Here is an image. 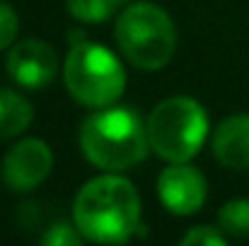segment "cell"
I'll return each mask as SVG.
<instances>
[{"mask_svg":"<svg viewBox=\"0 0 249 246\" xmlns=\"http://www.w3.org/2000/svg\"><path fill=\"white\" fill-rule=\"evenodd\" d=\"M73 220L87 242L124 244L138 234L141 196L136 186L116 171L97 176L78 191Z\"/></svg>","mask_w":249,"mask_h":246,"instance_id":"obj_1","label":"cell"},{"mask_svg":"<svg viewBox=\"0 0 249 246\" xmlns=\"http://www.w3.org/2000/svg\"><path fill=\"white\" fill-rule=\"evenodd\" d=\"M80 150L104 171H126L148 157V123L131 106H102L80 126Z\"/></svg>","mask_w":249,"mask_h":246,"instance_id":"obj_2","label":"cell"},{"mask_svg":"<svg viewBox=\"0 0 249 246\" xmlns=\"http://www.w3.org/2000/svg\"><path fill=\"white\" fill-rule=\"evenodd\" d=\"M116 44L136 68L160 70L177 51V29L160 5L133 2L116 19Z\"/></svg>","mask_w":249,"mask_h":246,"instance_id":"obj_3","label":"cell"},{"mask_svg":"<svg viewBox=\"0 0 249 246\" xmlns=\"http://www.w3.org/2000/svg\"><path fill=\"white\" fill-rule=\"evenodd\" d=\"M148 140L167 162H189L198 155L208 135V114L191 97L162 99L148 116Z\"/></svg>","mask_w":249,"mask_h":246,"instance_id":"obj_4","label":"cell"},{"mask_svg":"<svg viewBox=\"0 0 249 246\" xmlns=\"http://www.w3.org/2000/svg\"><path fill=\"white\" fill-rule=\"evenodd\" d=\"M63 80L75 101L102 109L111 106L124 94L126 70L107 46L83 41L78 46H71L63 66Z\"/></svg>","mask_w":249,"mask_h":246,"instance_id":"obj_5","label":"cell"},{"mask_svg":"<svg viewBox=\"0 0 249 246\" xmlns=\"http://www.w3.org/2000/svg\"><path fill=\"white\" fill-rule=\"evenodd\" d=\"M53 169L51 148L39 138H24L12 145L2 160V181L12 191H34Z\"/></svg>","mask_w":249,"mask_h":246,"instance_id":"obj_6","label":"cell"},{"mask_svg":"<svg viewBox=\"0 0 249 246\" xmlns=\"http://www.w3.org/2000/svg\"><path fill=\"white\" fill-rule=\"evenodd\" d=\"M206 176L186 162H172L158 176V196L172 215H194L206 203Z\"/></svg>","mask_w":249,"mask_h":246,"instance_id":"obj_7","label":"cell"},{"mask_svg":"<svg viewBox=\"0 0 249 246\" xmlns=\"http://www.w3.org/2000/svg\"><path fill=\"white\" fill-rule=\"evenodd\" d=\"M7 73L24 89H41L56 78L58 56L46 41L24 39L7 53Z\"/></svg>","mask_w":249,"mask_h":246,"instance_id":"obj_8","label":"cell"},{"mask_svg":"<svg viewBox=\"0 0 249 246\" xmlns=\"http://www.w3.org/2000/svg\"><path fill=\"white\" fill-rule=\"evenodd\" d=\"M213 157L228 169H249V114L220 121L213 133Z\"/></svg>","mask_w":249,"mask_h":246,"instance_id":"obj_9","label":"cell"},{"mask_svg":"<svg viewBox=\"0 0 249 246\" xmlns=\"http://www.w3.org/2000/svg\"><path fill=\"white\" fill-rule=\"evenodd\" d=\"M32 118H34L32 104L19 92L0 87V140L24 133L29 128Z\"/></svg>","mask_w":249,"mask_h":246,"instance_id":"obj_10","label":"cell"},{"mask_svg":"<svg viewBox=\"0 0 249 246\" xmlns=\"http://www.w3.org/2000/svg\"><path fill=\"white\" fill-rule=\"evenodd\" d=\"M218 227L228 237H249V198H235L228 200L218 213Z\"/></svg>","mask_w":249,"mask_h":246,"instance_id":"obj_11","label":"cell"},{"mask_svg":"<svg viewBox=\"0 0 249 246\" xmlns=\"http://www.w3.org/2000/svg\"><path fill=\"white\" fill-rule=\"evenodd\" d=\"M128 0H68V12L85 24H99L109 19Z\"/></svg>","mask_w":249,"mask_h":246,"instance_id":"obj_12","label":"cell"},{"mask_svg":"<svg viewBox=\"0 0 249 246\" xmlns=\"http://www.w3.org/2000/svg\"><path fill=\"white\" fill-rule=\"evenodd\" d=\"M225 244H228V234L220 227H211V225L191 227L181 237V246H225Z\"/></svg>","mask_w":249,"mask_h":246,"instance_id":"obj_13","label":"cell"},{"mask_svg":"<svg viewBox=\"0 0 249 246\" xmlns=\"http://www.w3.org/2000/svg\"><path fill=\"white\" fill-rule=\"evenodd\" d=\"M83 239L85 237L80 234V230L71 227L66 222H56L41 234V244L44 246H78Z\"/></svg>","mask_w":249,"mask_h":246,"instance_id":"obj_14","label":"cell"},{"mask_svg":"<svg viewBox=\"0 0 249 246\" xmlns=\"http://www.w3.org/2000/svg\"><path fill=\"white\" fill-rule=\"evenodd\" d=\"M17 32H19L17 12L12 10V5H7V2L0 0V51L7 49L17 39Z\"/></svg>","mask_w":249,"mask_h":246,"instance_id":"obj_15","label":"cell"},{"mask_svg":"<svg viewBox=\"0 0 249 246\" xmlns=\"http://www.w3.org/2000/svg\"><path fill=\"white\" fill-rule=\"evenodd\" d=\"M83 41H87L85 39V32H71V46H78V44H83Z\"/></svg>","mask_w":249,"mask_h":246,"instance_id":"obj_16","label":"cell"}]
</instances>
